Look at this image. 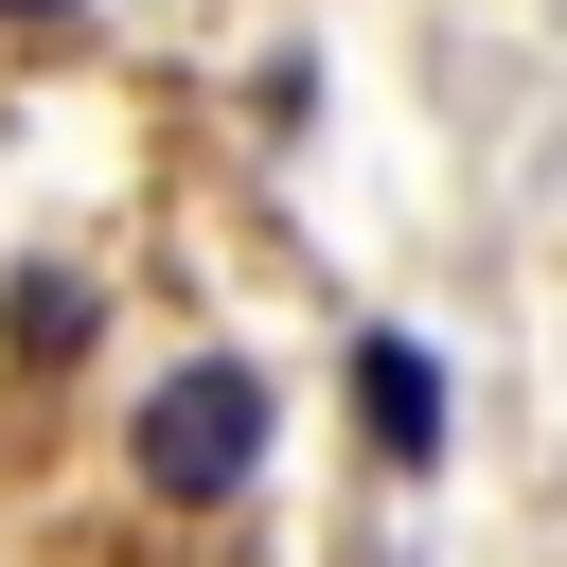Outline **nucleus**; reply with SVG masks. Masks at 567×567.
I'll return each instance as SVG.
<instances>
[{
  "mask_svg": "<svg viewBox=\"0 0 567 567\" xmlns=\"http://www.w3.org/2000/svg\"><path fill=\"white\" fill-rule=\"evenodd\" d=\"M248 461H266V372L248 354H195V372L142 390V496L213 514V496H248Z\"/></svg>",
  "mask_w": 567,
  "mask_h": 567,
  "instance_id": "nucleus-1",
  "label": "nucleus"
},
{
  "mask_svg": "<svg viewBox=\"0 0 567 567\" xmlns=\"http://www.w3.org/2000/svg\"><path fill=\"white\" fill-rule=\"evenodd\" d=\"M354 408H372V461H443V372H425V337H354Z\"/></svg>",
  "mask_w": 567,
  "mask_h": 567,
  "instance_id": "nucleus-2",
  "label": "nucleus"
},
{
  "mask_svg": "<svg viewBox=\"0 0 567 567\" xmlns=\"http://www.w3.org/2000/svg\"><path fill=\"white\" fill-rule=\"evenodd\" d=\"M0 18H18V35H35V18H71V0H0Z\"/></svg>",
  "mask_w": 567,
  "mask_h": 567,
  "instance_id": "nucleus-3",
  "label": "nucleus"
}]
</instances>
